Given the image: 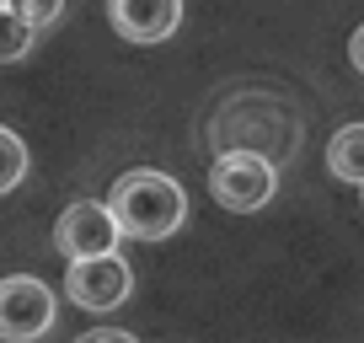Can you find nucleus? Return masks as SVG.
<instances>
[{
    "mask_svg": "<svg viewBox=\"0 0 364 343\" xmlns=\"http://www.w3.org/2000/svg\"><path fill=\"white\" fill-rule=\"evenodd\" d=\"M80 343H134V332H124V327H91Z\"/></svg>",
    "mask_w": 364,
    "mask_h": 343,
    "instance_id": "nucleus-11",
    "label": "nucleus"
},
{
    "mask_svg": "<svg viewBox=\"0 0 364 343\" xmlns=\"http://www.w3.org/2000/svg\"><path fill=\"white\" fill-rule=\"evenodd\" d=\"M118 241H124V231H118L113 209L97 204V199H75V204L59 215V226H54V247L65 252V258H97V252H118Z\"/></svg>",
    "mask_w": 364,
    "mask_h": 343,
    "instance_id": "nucleus-5",
    "label": "nucleus"
},
{
    "mask_svg": "<svg viewBox=\"0 0 364 343\" xmlns=\"http://www.w3.org/2000/svg\"><path fill=\"white\" fill-rule=\"evenodd\" d=\"M22 177H27V145H22L16 129L0 124V194H11Z\"/></svg>",
    "mask_w": 364,
    "mask_h": 343,
    "instance_id": "nucleus-9",
    "label": "nucleus"
},
{
    "mask_svg": "<svg viewBox=\"0 0 364 343\" xmlns=\"http://www.w3.org/2000/svg\"><path fill=\"white\" fill-rule=\"evenodd\" d=\"M327 167L343 183H364V124H343L327 145Z\"/></svg>",
    "mask_w": 364,
    "mask_h": 343,
    "instance_id": "nucleus-7",
    "label": "nucleus"
},
{
    "mask_svg": "<svg viewBox=\"0 0 364 343\" xmlns=\"http://www.w3.org/2000/svg\"><path fill=\"white\" fill-rule=\"evenodd\" d=\"M54 317H59V300H54V290H48L43 279H33V274H6L0 279V338L33 343V338H43V332L54 327Z\"/></svg>",
    "mask_w": 364,
    "mask_h": 343,
    "instance_id": "nucleus-3",
    "label": "nucleus"
},
{
    "mask_svg": "<svg viewBox=\"0 0 364 343\" xmlns=\"http://www.w3.org/2000/svg\"><path fill=\"white\" fill-rule=\"evenodd\" d=\"M273 188H279V172H273V156H262V150L225 145L215 156V167H209V194H215V204L236 209V215L262 209L273 199Z\"/></svg>",
    "mask_w": 364,
    "mask_h": 343,
    "instance_id": "nucleus-2",
    "label": "nucleus"
},
{
    "mask_svg": "<svg viewBox=\"0 0 364 343\" xmlns=\"http://www.w3.org/2000/svg\"><path fill=\"white\" fill-rule=\"evenodd\" d=\"M107 16L129 43H166L182 27V0H107Z\"/></svg>",
    "mask_w": 364,
    "mask_h": 343,
    "instance_id": "nucleus-6",
    "label": "nucleus"
},
{
    "mask_svg": "<svg viewBox=\"0 0 364 343\" xmlns=\"http://www.w3.org/2000/svg\"><path fill=\"white\" fill-rule=\"evenodd\" d=\"M6 11H16L27 27H48V22H59L65 0H6Z\"/></svg>",
    "mask_w": 364,
    "mask_h": 343,
    "instance_id": "nucleus-10",
    "label": "nucleus"
},
{
    "mask_svg": "<svg viewBox=\"0 0 364 343\" xmlns=\"http://www.w3.org/2000/svg\"><path fill=\"white\" fill-rule=\"evenodd\" d=\"M359 188H364V183H359Z\"/></svg>",
    "mask_w": 364,
    "mask_h": 343,
    "instance_id": "nucleus-14",
    "label": "nucleus"
},
{
    "mask_svg": "<svg viewBox=\"0 0 364 343\" xmlns=\"http://www.w3.org/2000/svg\"><path fill=\"white\" fill-rule=\"evenodd\" d=\"M348 59H353V70L364 75V22L353 27V38H348Z\"/></svg>",
    "mask_w": 364,
    "mask_h": 343,
    "instance_id": "nucleus-12",
    "label": "nucleus"
},
{
    "mask_svg": "<svg viewBox=\"0 0 364 343\" xmlns=\"http://www.w3.org/2000/svg\"><path fill=\"white\" fill-rule=\"evenodd\" d=\"M38 43V27H27L16 11L0 6V65H11V59H27V48Z\"/></svg>",
    "mask_w": 364,
    "mask_h": 343,
    "instance_id": "nucleus-8",
    "label": "nucleus"
},
{
    "mask_svg": "<svg viewBox=\"0 0 364 343\" xmlns=\"http://www.w3.org/2000/svg\"><path fill=\"white\" fill-rule=\"evenodd\" d=\"M0 6H6V0H0Z\"/></svg>",
    "mask_w": 364,
    "mask_h": 343,
    "instance_id": "nucleus-13",
    "label": "nucleus"
},
{
    "mask_svg": "<svg viewBox=\"0 0 364 343\" xmlns=\"http://www.w3.org/2000/svg\"><path fill=\"white\" fill-rule=\"evenodd\" d=\"M65 290L75 306L86 311H113L129 300L134 290V274L118 252H97V258H70V274H65Z\"/></svg>",
    "mask_w": 364,
    "mask_h": 343,
    "instance_id": "nucleus-4",
    "label": "nucleus"
},
{
    "mask_svg": "<svg viewBox=\"0 0 364 343\" xmlns=\"http://www.w3.org/2000/svg\"><path fill=\"white\" fill-rule=\"evenodd\" d=\"M107 209H113L118 231L134 241H161L171 236V231L188 220V194H182L177 177H166V172H124L113 183V194H107Z\"/></svg>",
    "mask_w": 364,
    "mask_h": 343,
    "instance_id": "nucleus-1",
    "label": "nucleus"
}]
</instances>
